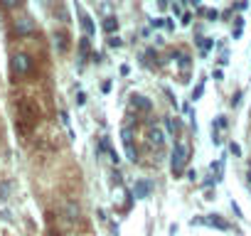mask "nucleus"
<instances>
[{"label":"nucleus","instance_id":"obj_1","mask_svg":"<svg viewBox=\"0 0 251 236\" xmlns=\"http://www.w3.org/2000/svg\"><path fill=\"white\" fill-rule=\"evenodd\" d=\"M15 128H18V133L20 136H27L37 123H40V116H42V111H40V103L32 98V96H20L18 101H15Z\"/></svg>","mask_w":251,"mask_h":236},{"label":"nucleus","instance_id":"obj_2","mask_svg":"<svg viewBox=\"0 0 251 236\" xmlns=\"http://www.w3.org/2000/svg\"><path fill=\"white\" fill-rule=\"evenodd\" d=\"M10 71L15 79H30L35 74V59L27 52H15L10 57Z\"/></svg>","mask_w":251,"mask_h":236},{"label":"nucleus","instance_id":"obj_3","mask_svg":"<svg viewBox=\"0 0 251 236\" xmlns=\"http://www.w3.org/2000/svg\"><path fill=\"white\" fill-rule=\"evenodd\" d=\"M187 163H190V145L180 141V143H175V148H173V160H170V172H173V177H182Z\"/></svg>","mask_w":251,"mask_h":236},{"label":"nucleus","instance_id":"obj_4","mask_svg":"<svg viewBox=\"0 0 251 236\" xmlns=\"http://www.w3.org/2000/svg\"><path fill=\"white\" fill-rule=\"evenodd\" d=\"M190 226H212V229H219V231H231V224H229V221H224L219 214L192 216V219H190Z\"/></svg>","mask_w":251,"mask_h":236},{"label":"nucleus","instance_id":"obj_5","mask_svg":"<svg viewBox=\"0 0 251 236\" xmlns=\"http://www.w3.org/2000/svg\"><path fill=\"white\" fill-rule=\"evenodd\" d=\"M13 32H15L18 37H30V35L37 32V25H35V20H32L30 15H23V18L13 20Z\"/></svg>","mask_w":251,"mask_h":236},{"label":"nucleus","instance_id":"obj_6","mask_svg":"<svg viewBox=\"0 0 251 236\" xmlns=\"http://www.w3.org/2000/svg\"><path fill=\"white\" fill-rule=\"evenodd\" d=\"M52 42H54V49H57L59 54H67L69 47H72V42H69V32H67V30H54Z\"/></svg>","mask_w":251,"mask_h":236},{"label":"nucleus","instance_id":"obj_7","mask_svg":"<svg viewBox=\"0 0 251 236\" xmlns=\"http://www.w3.org/2000/svg\"><path fill=\"white\" fill-rule=\"evenodd\" d=\"M131 106H133L136 111H141V113H151V111H153V101L146 98V96H141V94H133V96H131Z\"/></svg>","mask_w":251,"mask_h":236},{"label":"nucleus","instance_id":"obj_8","mask_svg":"<svg viewBox=\"0 0 251 236\" xmlns=\"http://www.w3.org/2000/svg\"><path fill=\"white\" fill-rule=\"evenodd\" d=\"M151 189H153V185L148 180H138L133 185V197L136 199H146V197H151Z\"/></svg>","mask_w":251,"mask_h":236},{"label":"nucleus","instance_id":"obj_9","mask_svg":"<svg viewBox=\"0 0 251 236\" xmlns=\"http://www.w3.org/2000/svg\"><path fill=\"white\" fill-rule=\"evenodd\" d=\"M76 10H79V23H81V30H84V35H86V37H89V35H94V32H96V25L91 23V18H89V15L81 10V8H76Z\"/></svg>","mask_w":251,"mask_h":236},{"label":"nucleus","instance_id":"obj_10","mask_svg":"<svg viewBox=\"0 0 251 236\" xmlns=\"http://www.w3.org/2000/svg\"><path fill=\"white\" fill-rule=\"evenodd\" d=\"M148 141H151V145H155V148H163V145H165V133H163L158 126H151Z\"/></svg>","mask_w":251,"mask_h":236},{"label":"nucleus","instance_id":"obj_11","mask_svg":"<svg viewBox=\"0 0 251 236\" xmlns=\"http://www.w3.org/2000/svg\"><path fill=\"white\" fill-rule=\"evenodd\" d=\"M101 27H103V32H106V35H116V32H118V20H116L113 15H108V18L103 20V25H101Z\"/></svg>","mask_w":251,"mask_h":236},{"label":"nucleus","instance_id":"obj_12","mask_svg":"<svg viewBox=\"0 0 251 236\" xmlns=\"http://www.w3.org/2000/svg\"><path fill=\"white\" fill-rule=\"evenodd\" d=\"M89 54H91V45H89V37H81V40H79V59L84 62V59H89Z\"/></svg>","mask_w":251,"mask_h":236},{"label":"nucleus","instance_id":"obj_13","mask_svg":"<svg viewBox=\"0 0 251 236\" xmlns=\"http://www.w3.org/2000/svg\"><path fill=\"white\" fill-rule=\"evenodd\" d=\"M123 148H126V158H128L131 163H138V148L133 145V141L131 143H123Z\"/></svg>","mask_w":251,"mask_h":236},{"label":"nucleus","instance_id":"obj_14","mask_svg":"<svg viewBox=\"0 0 251 236\" xmlns=\"http://www.w3.org/2000/svg\"><path fill=\"white\" fill-rule=\"evenodd\" d=\"M23 5V0H0V8L3 10H18Z\"/></svg>","mask_w":251,"mask_h":236},{"label":"nucleus","instance_id":"obj_15","mask_svg":"<svg viewBox=\"0 0 251 236\" xmlns=\"http://www.w3.org/2000/svg\"><path fill=\"white\" fill-rule=\"evenodd\" d=\"M200 47H202V52H209V49L214 47V40H209V37H200Z\"/></svg>","mask_w":251,"mask_h":236},{"label":"nucleus","instance_id":"obj_16","mask_svg":"<svg viewBox=\"0 0 251 236\" xmlns=\"http://www.w3.org/2000/svg\"><path fill=\"white\" fill-rule=\"evenodd\" d=\"M121 45H123V40H121L118 35H108V47H116V49H118Z\"/></svg>","mask_w":251,"mask_h":236},{"label":"nucleus","instance_id":"obj_17","mask_svg":"<svg viewBox=\"0 0 251 236\" xmlns=\"http://www.w3.org/2000/svg\"><path fill=\"white\" fill-rule=\"evenodd\" d=\"M202 94H204V81H200V84L195 86V91H192V101H197Z\"/></svg>","mask_w":251,"mask_h":236},{"label":"nucleus","instance_id":"obj_18","mask_svg":"<svg viewBox=\"0 0 251 236\" xmlns=\"http://www.w3.org/2000/svg\"><path fill=\"white\" fill-rule=\"evenodd\" d=\"M180 69H182V71L190 69V57H187V54H180Z\"/></svg>","mask_w":251,"mask_h":236},{"label":"nucleus","instance_id":"obj_19","mask_svg":"<svg viewBox=\"0 0 251 236\" xmlns=\"http://www.w3.org/2000/svg\"><path fill=\"white\" fill-rule=\"evenodd\" d=\"M229 153H231L234 158H239V155H241V145H239V143H229Z\"/></svg>","mask_w":251,"mask_h":236},{"label":"nucleus","instance_id":"obj_20","mask_svg":"<svg viewBox=\"0 0 251 236\" xmlns=\"http://www.w3.org/2000/svg\"><path fill=\"white\" fill-rule=\"evenodd\" d=\"M229 103H231V106H234V108H236V106H239V103H241V91H236V94H234V96H231V101H229Z\"/></svg>","mask_w":251,"mask_h":236},{"label":"nucleus","instance_id":"obj_21","mask_svg":"<svg viewBox=\"0 0 251 236\" xmlns=\"http://www.w3.org/2000/svg\"><path fill=\"white\" fill-rule=\"evenodd\" d=\"M151 25L158 30V27H165V18H158V20H151Z\"/></svg>","mask_w":251,"mask_h":236},{"label":"nucleus","instance_id":"obj_22","mask_svg":"<svg viewBox=\"0 0 251 236\" xmlns=\"http://www.w3.org/2000/svg\"><path fill=\"white\" fill-rule=\"evenodd\" d=\"M59 116H62V123H64V126L69 128V113H67V111H62ZM69 131H72V128H69ZM72 136H74V133H72Z\"/></svg>","mask_w":251,"mask_h":236},{"label":"nucleus","instance_id":"obj_23","mask_svg":"<svg viewBox=\"0 0 251 236\" xmlns=\"http://www.w3.org/2000/svg\"><path fill=\"white\" fill-rule=\"evenodd\" d=\"M204 15H207L209 20H217V18H219V13H217V10H204Z\"/></svg>","mask_w":251,"mask_h":236},{"label":"nucleus","instance_id":"obj_24","mask_svg":"<svg viewBox=\"0 0 251 236\" xmlns=\"http://www.w3.org/2000/svg\"><path fill=\"white\" fill-rule=\"evenodd\" d=\"M84 101H86V96H84V91H79V94H76V103L84 106Z\"/></svg>","mask_w":251,"mask_h":236},{"label":"nucleus","instance_id":"obj_25","mask_svg":"<svg viewBox=\"0 0 251 236\" xmlns=\"http://www.w3.org/2000/svg\"><path fill=\"white\" fill-rule=\"evenodd\" d=\"M121 74H123V76H128V74H131V67H128V64H123V67H121Z\"/></svg>","mask_w":251,"mask_h":236},{"label":"nucleus","instance_id":"obj_26","mask_svg":"<svg viewBox=\"0 0 251 236\" xmlns=\"http://www.w3.org/2000/svg\"><path fill=\"white\" fill-rule=\"evenodd\" d=\"M190 23H192V15L185 13V15H182V25H190Z\"/></svg>","mask_w":251,"mask_h":236},{"label":"nucleus","instance_id":"obj_27","mask_svg":"<svg viewBox=\"0 0 251 236\" xmlns=\"http://www.w3.org/2000/svg\"><path fill=\"white\" fill-rule=\"evenodd\" d=\"M214 79L222 81V79H224V71H222V69H214Z\"/></svg>","mask_w":251,"mask_h":236},{"label":"nucleus","instance_id":"obj_28","mask_svg":"<svg viewBox=\"0 0 251 236\" xmlns=\"http://www.w3.org/2000/svg\"><path fill=\"white\" fill-rule=\"evenodd\" d=\"M231 209H234V214H236V216H241V209H239V204H236V202H231Z\"/></svg>","mask_w":251,"mask_h":236},{"label":"nucleus","instance_id":"obj_29","mask_svg":"<svg viewBox=\"0 0 251 236\" xmlns=\"http://www.w3.org/2000/svg\"><path fill=\"white\" fill-rule=\"evenodd\" d=\"M101 89H103V94H108V91H111V81H103V86H101Z\"/></svg>","mask_w":251,"mask_h":236},{"label":"nucleus","instance_id":"obj_30","mask_svg":"<svg viewBox=\"0 0 251 236\" xmlns=\"http://www.w3.org/2000/svg\"><path fill=\"white\" fill-rule=\"evenodd\" d=\"M187 3H192V5H200V0H187Z\"/></svg>","mask_w":251,"mask_h":236},{"label":"nucleus","instance_id":"obj_31","mask_svg":"<svg viewBox=\"0 0 251 236\" xmlns=\"http://www.w3.org/2000/svg\"><path fill=\"white\" fill-rule=\"evenodd\" d=\"M246 180H249V182H251V167H249V172H246Z\"/></svg>","mask_w":251,"mask_h":236}]
</instances>
